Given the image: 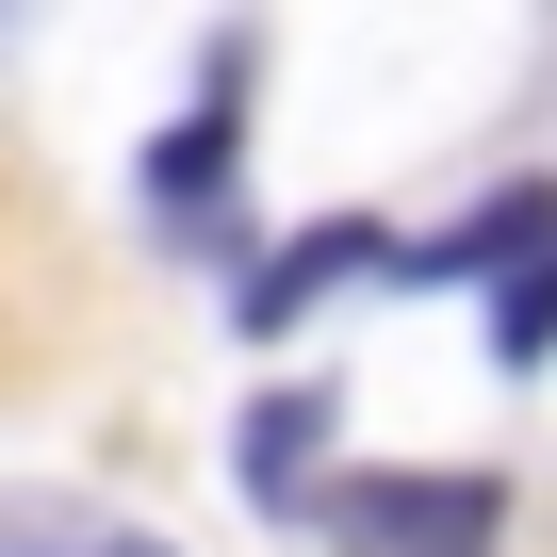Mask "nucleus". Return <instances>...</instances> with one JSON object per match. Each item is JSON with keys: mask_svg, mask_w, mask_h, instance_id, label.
I'll return each mask as SVG.
<instances>
[{"mask_svg": "<svg viewBox=\"0 0 557 557\" xmlns=\"http://www.w3.org/2000/svg\"><path fill=\"white\" fill-rule=\"evenodd\" d=\"M312 524H329L345 557H492V541H508V492H492V475H329Z\"/></svg>", "mask_w": 557, "mask_h": 557, "instance_id": "1", "label": "nucleus"}, {"mask_svg": "<svg viewBox=\"0 0 557 557\" xmlns=\"http://www.w3.org/2000/svg\"><path fill=\"white\" fill-rule=\"evenodd\" d=\"M524 246H557V197H541V181H508V197L459 213L443 246H394V278H524Z\"/></svg>", "mask_w": 557, "mask_h": 557, "instance_id": "2", "label": "nucleus"}, {"mask_svg": "<svg viewBox=\"0 0 557 557\" xmlns=\"http://www.w3.org/2000/svg\"><path fill=\"white\" fill-rule=\"evenodd\" d=\"M377 246H394V230H361V213H312V230H278V262L246 278V329H296V312L329 296V278H361Z\"/></svg>", "mask_w": 557, "mask_h": 557, "instance_id": "3", "label": "nucleus"}, {"mask_svg": "<svg viewBox=\"0 0 557 557\" xmlns=\"http://www.w3.org/2000/svg\"><path fill=\"white\" fill-rule=\"evenodd\" d=\"M312 459H329V394H312V377H296V394H262V410H246V443H230L246 508H312Z\"/></svg>", "mask_w": 557, "mask_h": 557, "instance_id": "4", "label": "nucleus"}, {"mask_svg": "<svg viewBox=\"0 0 557 557\" xmlns=\"http://www.w3.org/2000/svg\"><path fill=\"white\" fill-rule=\"evenodd\" d=\"M230 164H246V115H230V66H213V99H197V115L148 148V197L197 230V213H230Z\"/></svg>", "mask_w": 557, "mask_h": 557, "instance_id": "5", "label": "nucleus"}, {"mask_svg": "<svg viewBox=\"0 0 557 557\" xmlns=\"http://www.w3.org/2000/svg\"><path fill=\"white\" fill-rule=\"evenodd\" d=\"M492 345H508V377H541V361H557V246H541V262L508 278V312H492Z\"/></svg>", "mask_w": 557, "mask_h": 557, "instance_id": "6", "label": "nucleus"}, {"mask_svg": "<svg viewBox=\"0 0 557 557\" xmlns=\"http://www.w3.org/2000/svg\"><path fill=\"white\" fill-rule=\"evenodd\" d=\"M115 557H148V541H115Z\"/></svg>", "mask_w": 557, "mask_h": 557, "instance_id": "7", "label": "nucleus"}]
</instances>
